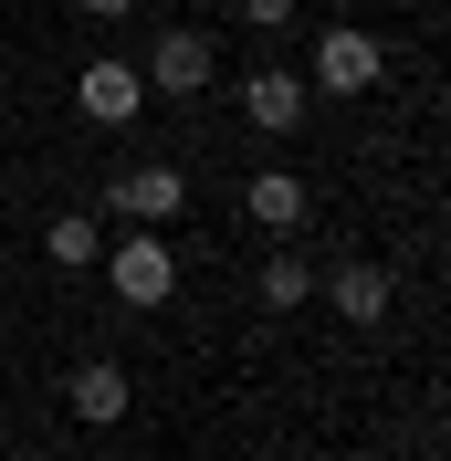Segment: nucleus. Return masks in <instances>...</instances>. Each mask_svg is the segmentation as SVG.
Segmentation results:
<instances>
[{
  "mask_svg": "<svg viewBox=\"0 0 451 461\" xmlns=\"http://www.w3.org/2000/svg\"><path fill=\"white\" fill-rule=\"evenodd\" d=\"M326 304H336L346 325H389V304H399L389 262H336V273H326Z\"/></svg>",
  "mask_w": 451,
  "mask_h": 461,
  "instance_id": "nucleus-7",
  "label": "nucleus"
},
{
  "mask_svg": "<svg viewBox=\"0 0 451 461\" xmlns=\"http://www.w3.org/2000/svg\"><path fill=\"white\" fill-rule=\"evenodd\" d=\"M126 11H137V0H85V22H126Z\"/></svg>",
  "mask_w": 451,
  "mask_h": 461,
  "instance_id": "nucleus-13",
  "label": "nucleus"
},
{
  "mask_svg": "<svg viewBox=\"0 0 451 461\" xmlns=\"http://www.w3.org/2000/svg\"><path fill=\"white\" fill-rule=\"evenodd\" d=\"M367 85H378V32L336 22L326 42H315V95H367Z\"/></svg>",
  "mask_w": 451,
  "mask_h": 461,
  "instance_id": "nucleus-3",
  "label": "nucleus"
},
{
  "mask_svg": "<svg viewBox=\"0 0 451 461\" xmlns=\"http://www.w3.org/2000/svg\"><path fill=\"white\" fill-rule=\"evenodd\" d=\"M242 200H253V221H262V230H305V178H294V168H262Z\"/></svg>",
  "mask_w": 451,
  "mask_h": 461,
  "instance_id": "nucleus-9",
  "label": "nucleus"
},
{
  "mask_svg": "<svg viewBox=\"0 0 451 461\" xmlns=\"http://www.w3.org/2000/svg\"><path fill=\"white\" fill-rule=\"evenodd\" d=\"M126 399H137V377L115 367V357H85V367L63 377V409H74V420H95V430H115V420H126Z\"/></svg>",
  "mask_w": 451,
  "mask_h": 461,
  "instance_id": "nucleus-5",
  "label": "nucleus"
},
{
  "mask_svg": "<svg viewBox=\"0 0 451 461\" xmlns=\"http://www.w3.org/2000/svg\"><path fill=\"white\" fill-rule=\"evenodd\" d=\"M294 22H305L294 0H242V32H294Z\"/></svg>",
  "mask_w": 451,
  "mask_h": 461,
  "instance_id": "nucleus-12",
  "label": "nucleus"
},
{
  "mask_svg": "<svg viewBox=\"0 0 451 461\" xmlns=\"http://www.w3.org/2000/svg\"><path fill=\"white\" fill-rule=\"evenodd\" d=\"M253 294H262V304H273V315H294V304H305V294H315L305 252H273V262H262V273H253Z\"/></svg>",
  "mask_w": 451,
  "mask_h": 461,
  "instance_id": "nucleus-11",
  "label": "nucleus"
},
{
  "mask_svg": "<svg viewBox=\"0 0 451 461\" xmlns=\"http://www.w3.org/2000/svg\"><path fill=\"white\" fill-rule=\"evenodd\" d=\"M42 252H53L63 273H95V252H106V241H95V221H85V210H53V230H42Z\"/></svg>",
  "mask_w": 451,
  "mask_h": 461,
  "instance_id": "nucleus-10",
  "label": "nucleus"
},
{
  "mask_svg": "<svg viewBox=\"0 0 451 461\" xmlns=\"http://www.w3.org/2000/svg\"><path fill=\"white\" fill-rule=\"evenodd\" d=\"M74 105H85L95 126H137V105H147V74L106 53V63H85V74H74Z\"/></svg>",
  "mask_w": 451,
  "mask_h": 461,
  "instance_id": "nucleus-4",
  "label": "nucleus"
},
{
  "mask_svg": "<svg viewBox=\"0 0 451 461\" xmlns=\"http://www.w3.org/2000/svg\"><path fill=\"white\" fill-rule=\"evenodd\" d=\"M210 85V32H158L147 42V95H199Z\"/></svg>",
  "mask_w": 451,
  "mask_h": 461,
  "instance_id": "nucleus-6",
  "label": "nucleus"
},
{
  "mask_svg": "<svg viewBox=\"0 0 451 461\" xmlns=\"http://www.w3.org/2000/svg\"><path fill=\"white\" fill-rule=\"evenodd\" d=\"M106 262V284H115V304H169L179 294V252L158 241V230H126L115 252H95Z\"/></svg>",
  "mask_w": 451,
  "mask_h": 461,
  "instance_id": "nucleus-1",
  "label": "nucleus"
},
{
  "mask_svg": "<svg viewBox=\"0 0 451 461\" xmlns=\"http://www.w3.org/2000/svg\"><path fill=\"white\" fill-rule=\"evenodd\" d=\"M179 200H189V178H179L169 158H137V168H115V178H106V210H126L137 230H169Z\"/></svg>",
  "mask_w": 451,
  "mask_h": 461,
  "instance_id": "nucleus-2",
  "label": "nucleus"
},
{
  "mask_svg": "<svg viewBox=\"0 0 451 461\" xmlns=\"http://www.w3.org/2000/svg\"><path fill=\"white\" fill-rule=\"evenodd\" d=\"M242 115H253L262 137H294V126H305V74H283V63H262L253 85H242Z\"/></svg>",
  "mask_w": 451,
  "mask_h": 461,
  "instance_id": "nucleus-8",
  "label": "nucleus"
}]
</instances>
